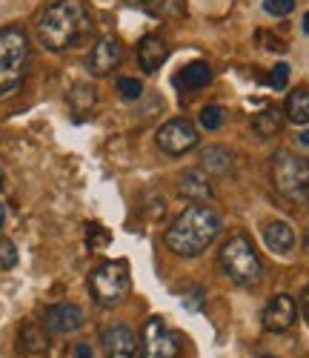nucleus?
<instances>
[{
  "instance_id": "26",
  "label": "nucleus",
  "mask_w": 309,
  "mask_h": 358,
  "mask_svg": "<svg viewBox=\"0 0 309 358\" xmlns=\"http://www.w3.org/2000/svg\"><path fill=\"white\" fill-rule=\"evenodd\" d=\"M266 83L275 89V92L287 89V83H289V66H287V64H275L272 72H269V78H266Z\"/></svg>"
},
{
  "instance_id": "34",
  "label": "nucleus",
  "mask_w": 309,
  "mask_h": 358,
  "mask_svg": "<svg viewBox=\"0 0 309 358\" xmlns=\"http://www.w3.org/2000/svg\"><path fill=\"white\" fill-rule=\"evenodd\" d=\"M303 32H306V35H309V12H306V15H303Z\"/></svg>"
},
{
  "instance_id": "11",
  "label": "nucleus",
  "mask_w": 309,
  "mask_h": 358,
  "mask_svg": "<svg viewBox=\"0 0 309 358\" xmlns=\"http://www.w3.org/2000/svg\"><path fill=\"white\" fill-rule=\"evenodd\" d=\"M83 321H86V315L78 304L60 301V304H52L43 313V330L49 336H66V333H78L83 327Z\"/></svg>"
},
{
  "instance_id": "16",
  "label": "nucleus",
  "mask_w": 309,
  "mask_h": 358,
  "mask_svg": "<svg viewBox=\"0 0 309 358\" xmlns=\"http://www.w3.org/2000/svg\"><path fill=\"white\" fill-rule=\"evenodd\" d=\"M209 83H212V69L203 61H192L175 75V86L180 92H201Z\"/></svg>"
},
{
  "instance_id": "1",
  "label": "nucleus",
  "mask_w": 309,
  "mask_h": 358,
  "mask_svg": "<svg viewBox=\"0 0 309 358\" xmlns=\"http://www.w3.org/2000/svg\"><path fill=\"white\" fill-rule=\"evenodd\" d=\"M221 229H224V218L218 210H212L206 203H189L166 227L164 244L169 252L180 258H198L212 247V241L221 235Z\"/></svg>"
},
{
  "instance_id": "33",
  "label": "nucleus",
  "mask_w": 309,
  "mask_h": 358,
  "mask_svg": "<svg viewBox=\"0 0 309 358\" xmlns=\"http://www.w3.org/2000/svg\"><path fill=\"white\" fill-rule=\"evenodd\" d=\"M298 141H301L303 146H309V132H301V135H298Z\"/></svg>"
},
{
  "instance_id": "8",
  "label": "nucleus",
  "mask_w": 309,
  "mask_h": 358,
  "mask_svg": "<svg viewBox=\"0 0 309 358\" xmlns=\"http://www.w3.org/2000/svg\"><path fill=\"white\" fill-rule=\"evenodd\" d=\"M178 352H180V336L169 330L164 318L152 315L141 333V358H178Z\"/></svg>"
},
{
  "instance_id": "37",
  "label": "nucleus",
  "mask_w": 309,
  "mask_h": 358,
  "mask_svg": "<svg viewBox=\"0 0 309 358\" xmlns=\"http://www.w3.org/2000/svg\"><path fill=\"white\" fill-rule=\"evenodd\" d=\"M0 187H3V178H0Z\"/></svg>"
},
{
  "instance_id": "6",
  "label": "nucleus",
  "mask_w": 309,
  "mask_h": 358,
  "mask_svg": "<svg viewBox=\"0 0 309 358\" xmlns=\"http://www.w3.org/2000/svg\"><path fill=\"white\" fill-rule=\"evenodd\" d=\"M129 289H132V275H129V264L123 258L101 261L89 273V292L101 307H117L120 301H127Z\"/></svg>"
},
{
  "instance_id": "14",
  "label": "nucleus",
  "mask_w": 309,
  "mask_h": 358,
  "mask_svg": "<svg viewBox=\"0 0 309 358\" xmlns=\"http://www.w3.org/2000/svg\"><path fill=\"white\" fill-rule=\"evenodd\" d=\"M261 238H264V244L269 252L275 255H289L295 250V229L287 224V221H266L261 227Z\"/></svg>"
},
{
  "instance_id": "31",
  "label": "nucleus",
  "mask_w": 309,
  "mask_h": 358,
  "mask_svg": "<svg viewBox=\"0 0 309 358\" xmlns=\"http://www.w3.org/2000/svg\"><path fill=\"white\" fill-rule=\"evenodd\" d=\"M123 3H127V6H135V9H146L152 0H123Z\"/></svg>"
},
{
  "instance_id": "23",
  "label": "nucleus",
  "mask_w": 309,
  "mask_h": 358,
  "mask_svg": "<svg viewBox=\"0 0 309 358\" xmlns=\"http://www.w3.org/2000/svg\"><path fill=\"white\" fill-rule=\"evenodd\" d=\"M117 95L123 101H138L143 95V83L138 78H120L117 80Z\"/></svg>"
},
{
  "instance_id": "25",
  "label": "nucleus",
  "mask_w": 309,
  "mask_h": 358,
  "mask_svg": "<svg viewBox=\"0 0 309 358\" xmlns=\"http://www.w3.org/2000/svg\"><path fill=\"white\" fill-rule=\"evenodd\" d=\"M86 238H89V250H98V247H106L109 241H112V235L101 227V224H95L92 221L89 227H86Z\"/></svg>"
},
{
  "instance_id": "29",
  "label": "nucleus",
  "mask_w": 309,
  "mask_h": 358,
  "mask_svg": "<svg viewBox=\"0 0 309 358\" xmlns=\"http://www.w3.org/2000/svg\"><path fill=\"white\" fill-rule=\"evenodd\" d=\"M75 358H92V347H89L86 341H80V344L75 347Z\"/></svg>"
},
{
  "instance_id": "4",
  "label": "nucleus",
  "mask_w": 309,
  "mask_h": 358,
  "mask_svg": "<svg viewBox=\"0 0 309 358\" xmlns=\"http://www.w3.org/2000/svg\"><path fill=\"white\" fill-rule=\"evenodd\" d=\"M218 264H221L224 275L238 287H258L261 278H264V264H261L255 247L250 244L246 235H232L229 238V241L221 247Z\"/></svg>"
},
{
  "instance_id": "12",
  "label": "nucleus",
  "mask_w": 309,
  "mask_h": 358,
  "mask_svg": "<svg viewBox=\"0 0 309 358\" xmlns=\"http://www.w3.org/2000/svg\"><path fill=\"white\" fill-rule=\"evenodd\" d=\"M295 321H298V301L292 295H275L261 315L264 330L269 333H287L295 327Z\"/></svg>"
},
{
  "instance_id": "19",
  "label": "nucleus",
  "mask_w": 309,
  "mask_h": 358,
  "mask_svg": "<svg viewBox=\"0 0 309 358\" xmlns=\"http://www.w3.org/2000/svg\"><path fill=\"white\" fill-rule=\"evenodd\" d=\"M284 121H287V115L284 109H278V106H266L264 112H258L252 117V129L258 138H272L284 129Z\"/></svg>"
},
{
  "instance_id": "13",
  "label": "nucleus",
  "mask_w": 309,
  "mask_h": 358,
  "mask_svg": "<svg viewBox=\"0 0 309 358\" xmlns=\"http://www.w3.org/2000/svg\"><path fill=\"white\" fill-rule=\"evenodd\" d=\"M135 55H138V66L146 75H154V72H158L169 61V46H166V41L161 35H143L138 41Z\"/></svg>"
},
{
  "instance_id": "35",
  "label": "nucleus",
  "mask_w": 309,
  "mask_h": 358,
  "mask_svg": "<svg viewBox=\"0 0 309 358\" xmlns=\"http://www.w3.org/2000/svg\"><path fill=\"white\" fill-rule=\"evenodd\" d=\"M303 247H306V252H309V227H306V232H303Z\"/></svg>"
},
{
  "instance_id": "17",
  "label": "nucleus",
  "mask_w": 309,
  "mask_h": 358,
  "mask_svg": "<svg viewBox=\"0 0 309 358\" xmlns=\"http://www.w3.org/2000/svg\"><path fill=\"white\" fill-rule=\"evenodd\" d=\"M201 169L209 172V175H229L235 169L232 152L224 146H206L201 152Z\"/></svg>"
},
{
  "instance_id": "22",
  "label": "nucleus",
  "mask_w": 309,
  "mask_h": 358,
  "mask_svg": "<svg viewBox=\"0 0 309 358\" xmlns=\"http://www.w3.org/2000/svg\"><path fill=\"white\" fill-rule=\"evenodd\" d=\"M180 9H183V0H152V3L143 9L146 15H152V17H175V15H180Z\"/></svg>"
},
{
  "instance_id": "9",
  "label": "nucleus",
  "mask_w": 309,
  "mask_h": 358,
  "mask_svg": "<svg viewBox=\"0 0 309 358\" xmlns=\"http://www.w3.org/2000/svg\"><path fill=\"white\" fill-rule=\"evenodd\" d=\"M120 64H123V43H120L115 35L98 38V43L92 46V52L86 55V72H89L92 78H106V75H112Z\"/></svg>"
},
{
  "instance_id": "36",
  "label": "nucleus",
  "mask_w": 309,
  "mask_h": 358,
  "mask_svg": "<svg viewBox=\"0 0 309 358\" xmlns=\"http://www.w3.org/2000/svg\"><path fill=\"white\" fill-rule=\"evenodd\" d=\"M261 358H275V355H261Z\"/></svg>"
},
{
  "instance_id": "27",
  "label": "nucleus",
  "mask_w": 309,
  "mask_h": 358,
  "mask_svg": "<svg viewBox=\"0 0 309 358\" xmlns=\"http://www.w3.org/2000/svg\"><path fill=\"white\" fill-rule=\"evenodd\" d=\"M295 9V0H264V12L272 17H287Z\"/></svg>"
},
{
  "instance_id": "28",
  "label": "nucleus",
  "mask_w": 309,
  "mask_h": 358,
  "mask_svg": "<svg viewBox=\"0 0 309 358\" xmlns=\"http://www.w3.org/2000/svg\"><path fill=\"white\" fill-rule=\"evenodd\" d=\"M72 106H95V89L92 86H75V92H72Z\"/></svg>"
},
{
  "instance_id": "2",
  "label": "nucleus",
  "mask_w": 309,
  "mask_h": 358,
  "mask_svg": "<svg viewBox=\"0 0 309 358\" xmlns=\"http://www.w3.org/2000/svg\"><path fill=\"white\" fill-rule=\"evenodd\" d=\"M92 26L86 0H55L38 17V41L49 52H66L92 32Z\"/></svg>"
},
{
  "instance_id": "24",
  "label": "nucleus",
  "mask_w": 309,
  "mask_h": 358,
  "mask_svg": "<svg viewBox=\"0 0 309 358\" xmlns=\"http://www.w3.org/2000/svg\"><path fill=\"white\" fill-rule=\"evenodd\" d=\"M17 266V247L9 238H0V270H15Z\"/></svg>"
},
{
  "instance_id": "32",
  "label": "nucleus",
  "mask_w": 309,
  "mask_h": 358,
  "mask_svg": "<svg viewBox=\"0 0 309 358\" xmlns=\"http://www.w3.org/2000/svg\"><path fill=\"white\" fill-rule=\"evenodd\" d=\"M3 224H6V206L0 203V229H3Z\"/></svg>"
},
{
  "instance_id": "7",
  "label": "nucleus",
  "mask_w": 309,
  "mask_h": 358,
  "mask_svg": "<svg viewBox=\"0 0 309 358\" xmlns=\"http://www.w3.org/2000/svg\"><path fill=\"white\" fill-rule=\"evenodd\" d=\"M198 141H201L198 129L189 117H172V121H166L158 132H154V143H158V149L169 158H180V155L192 152L198 146Z\"/></svg>"
},
{
  "instance_id": "18",
  "label": "nucleus",
  "mask_w": 309,
  "mask_h": 358,
  "mask_svg": "<svg viewBox=\"0 0 309 358\" xmlns=\"http://www.w3.org/2000/svg\"><path fill=\"white\" fill-rule=\"evenodd\" d=\"M284 115H287V121L295 124V127L309 124V89L306 86H298L289 92V98L284 103Z\"/></svg>"
},
{
  "instance_id": "21",
  "label": "nucleus",
  "mask_w": 309,
  "mask_h": 358,
  "mask_svg": "<svg viewBox=\"0 0 309 358\" xmlns=\"http://www.w3.org/2000/svg\"><path fill=\"white\" fill-rule=\"evenodd\" d=\"M224 121H227V109H224V106H218V103L203 106V112H201V127H203V129L218 132V129L224 127Z\"/></svg>"
},
{
  "instance_id": "30",
  "label": "nucleus",
  "mask_w": 309,
  "mask_h": 358,
  "mask_svg": "<svg viewBox=\"0 0 309 358\" xmlns=\"http://www.w3.org/2000/svg\"><path fill=\"white\" fill-rule=\"evenodd\" d=\"M301 307H303V315L309 318V284H306V289H303V295H301Z\"/></svg>"
},
{
  "instance_id": "20",
  "label": "nucleus",
  "mask_w": 309,
  "mask_h": 358,
  "mask_svg": "<svg viewBox=\"0 0 309 358\" xmlns=\"http://www.w3.org/2000/svg\"><path fill=\"white\" fill-rule=\"evenodd\" d=\"M17 341H20V350L23 352H32V355L49 350V333L43 330V327H38V324H23Z\"/></svg>"
},
{
  "instance_id": "5",
  "label": "nucleus",
  "mask_w": 309,
  "mask_h": 358,
  "mask_svg": "<svg viewBox=\"0 0 309 358\" xmlns=\"http://www.w3.org/2000/svg\"><path fill=\"white\" fill-rule=\"evenodd\" d=\"M272 184L287 201L309 203V158L278 149L272 155Z\"/></svg>"
},
{
  "instance_id": "10",
  "label": "nucleus",
  "mask_w": 309,
  "mask_h": 358,
  "mask_svg": "<svg viewBox=\"0 0 309 358\" xmlns=\"http://www.w3.org/2000/svg\"><path fill=\"white\" fill-rule=\"evenodd\" d=\"M103 352L106 358H141V338L129 324H109L103 330Z\"/></svg>"
},
{
  "instance_id": "15",
  "label": "nucleus",
  "mask_w": 309,
  "mask_h": 358,
  "mask_svg": "<svg viewBox=\"0 0 309 358\" xmlns=\"http://www.w3.org/2000/svg\"><path fill=\"white\" fill-rule=\"evenodd\" d=\"M178 195L192 201V203L209 201L215 195L212 192V184H209V175L203 169H187V172H180V178H178Z\"/></svg>"
},
{
  "instance_id": "3",
  "label": "nucleus",
  "mask_w": 309,
  "mask_h": 358,
  "mask_svg": "<svg viewBox=\"0 0 309 358\" xmlns=\"http://www.w3.org/2000/svg\"><path fill=\"white\" fill-rule=\"evenodd\" d=\"M32 41L20 26H0V98H6L23 86Z\"/></svg>"
}]
</instances>
